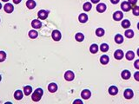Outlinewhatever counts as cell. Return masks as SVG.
Returning <instances> with one entry per match:
<instances>
[{
	"label": "cell",
	"instance_id": "6da1fadb",
	"mask_svg": "<svg viewBox=\"0 0 139 104\" xmlns=\"http://www.w3.org/2000/svg\"><path fill=\"white\" fill-rule=\"evenodd\" d=\"M43 94H44L43 89H37L36 90L34 91V93L32 94V96H31L32 101H34V102L40 101V99H41L42 96H43Z\"/></svg>",
	"mask_w": 139,
	"mask_h": 104
},
{
	"label": "cell",
	"instance_id": "7a4b0ae2",
	"mask_svg": "<svg viewBox=\"0 0 139 104\" xmlns=\"http://www.w3.org/2000/svg\"><path fill=\"white\" fill-rule=\"evenodd\" d=\"M48 14H49V10H39V11H38V17H39L40 19H42V20H45V19H46L47 17H48Z\"/></svg>",
	"mask_w": 139,
	"mask_h": 104
},
{
	"label": "cell",
	"instance_id": "3957f363",
	"mask_svg": "<svg viewBox=\"0 0 139 104\" xmlns=\"http://www.w3.org/2000/svg\"><path fill=\"white\" fill-rule=\"evenodd\" d=\"M74 77H75V75H74L73 72L70 71V70H68V71H66L65 74H64V79H65L66 81H68V82H70V81H72L74 79Z\"/></svg>",
	"mask_w": 139,
	"mask_h": 104
},
{
	"label": "cell",
	"instance_id": "277c9868",
	"mask_svg": "<svg viewBox=\"0 0 139 104\" xmlns=\"http://www.w3.org/2000/svg\"><path fill=\"white\" fill-rule=\"evenodd\" d=\"M51 36H52V38H53V40L54 41H59V40L61 39V33H60V31H52V34H51Z\"/></svg>",
	"mask_w": 139,
	"mask_h": 104
},
{
	"label": "cell",
	"instance_id": "5b68a950",
	"mask_svg": "<svg viewBox=\"0 0 139 104\" xmlns=\"http://www.w3.org/2000/svg\"><path fill=\"white\" fill-rule=\"evenodd\" d=\"M131 5L129 2L124 1V2H123L122 4H121V9H122L124 11H129V10H131Z\"/></svg>",
	"mask_w": 139,
	"mask_h": 104
},
{
	"label": "cell",
	"instance_id": "8992f818",
	"mask_svg": "<svg viewBox=\"0 0 139 104\" xmlns=\"http://www.w3.org/2000/svg\"><path fill=\"white\" fill-rule=\"evenodd\" d=\"M124 96L126 99H131V98L133 97V96H134V93H133L132 89H125V91H124Z\"/></svg>",
	"mask_w": 139,
	"mask_h": 104
},
{
	"label": "cell",
	"instance_id": "52a82bcc",
	"mask_svg": "<svg viewBox=\"0 0 139 104\" xmlns=\"http://www.w3.org/2000/svg\"><path fill=\"white\" fill-rule=\"evenodd\" d=\"M91 91L88 90V89H84V90L82 91V93H81V96H82V98L84 100L89 99V98L91 97Z\"/></svg>",
	"mask_w": 139,
	"mask_h": 104
},
{
	"label": "cell",
	"instance_id": "ba28073f",
	"mask_svg": "<svg viewBox=\"0 0 139 104\" xmlns=\"http://www.w3.org/2000/svg\"><path fill=\"white\" fill-rule=\"evenodd\" d=\"M123 17H124V14L122 11H116L113 14V19L115 21H120L121 19H123Z\"/></svg>",
	"mask_w": 139,
	"mask_h": 104
},
{
	"label": "cell",
	"instance_id": "9c48e42d",
	"mask_svg": "<svg viewBox=\"0 0 139 104\" xmlns=\"http://www.w3.org/2000/svg\"><path fill=\"white\" fill-rule=\"evenodd\" d=\"M31 26H32L34 29H39L42 26V23L40 22L39 20H38V19H34V20L31 22Z\"/></svg>",
	"mask_w": 139,
	"mask_h": 104
},
{
	"label": "cell",
	"instance_id": "30bf717a",
	"mask_svg": "<svg viewBox=\"0 0 139 104\" xmlns=\"http://www.w3.org/2000/svg\"><path fill=\"white\" fill-rule=\"evenodd\" d=\"M114 56H115L116 59L121 60L123 57H124V52H123V50H116L115 53H114Z\"/></svg>",
	"mask_w": 139,
	"mask_h": 104
},
{
	"label": "cell",
	"instance_id": "8fae6325",
	"mask_svg": "<svg viewBox=\"0 0 139 104\" xmlns=\"http://www.w3.org/2000/svg\"><path fill=\"white\" fill-rule=\"evenodd\" d=\"M3 9H4V11L6 13H11L14 10V7L11 3H6L4 5V7H3Z\"/></svg>",
	"mask_w": 139,
	"mask_h": 104
},
{
	"label": "cell",
	"instance_id": "7c38bea8",
	"mask_svg": "<svg viewBox=\"0 0 139 104\" xmlns=\"http://www.w3.org/2000/svg\"><path fill=\"white\" fill-rule=\"evenodd\" d=\"M96 10H97L99 13H103L106 10V5L104 3H98L97 6H96Z\"/></svg>",
	"mask_w": 139,
	"mask_h": 104
},
{
	"label": "cell",
	"instance_id": "4fadbf2b",
	"mask_svg": "<svg viewBox=\"0 0 139 104\" xmlns=\"http://www.w3.org/2000/svg\"><path fill=\"white\" fill-rule=\"evenodd\" d=\"M48 90L50 91V92H51V93L56 92V91L57 90V85L56 83H54V82H51V83L49 84Z\"/></svg>",
	"mask_w": 139,
	"mask_h": 104
},
{
	"label": "cell",
	"instance_id": "5bb4252c",
	"mask_svg": "<svg viewBox=\"0 0 139 104\" xmlns=\"http://www.w3.org/2000/svg\"><path fill=\"white\" fill-rule=\"evenodd\" d=\"M121 76H122L123 79H125V80H127V79L131 78V72L129 71V70H124V71L122 72V74H121Z\"/></svg>",
	"mask_w": 139,
	"mask_h": 104
},
{
	"label": "cell",
	"instance_id": "9a60e30c",
	"mask_svg": "<svg viewBox=\"0 0 139 104\" xmlns=\"http://www.w3.org/2000/svg\"><path fill=\"white\" fill-rule=\"evenodd\" d=\"M78 20H79V22L83 23V24H84V23H86L88 21V16L86 15L85 13L80 14L78 17Z\"/></svg>",
	"mask_w": 139,
	"mask_h": 104
},
{
	"label": "cell",
	"instance_id": "2e32d148",
	"mask_svg": "<svg viewBox=\"0 0 139 104\" xmlns=\"http://www.w3.org/2000/svg\"><path fill=\"white\" fill-rule=\"evenodd\" d=\"M23 96H24V94H23V92L21 90H17L15 91V93H14V98H15L16 100H21L23 98Z\"/></svg>",
	"mask_w": 139,
	"mask_h": 104
},
{
	"label": "cell",
	"instance_id": "e0dca14e",
	"mask_svg": "<svg viewBox=\"0 0 139 104\" xmlns=\"http://www.w3.org/2000/svg\"><path fill=\"white\" fill-rule=\"evenodd\" d=\"M37 3L35 1H33V0H28L27 2H26V6H27L28 9H34L35 7H36Z\"/></svg>",
	"mask_w": 139,
	"mask_h": 104
},
{
	"label": "cell",
	"instance_id": "ac0fdd59",
	"mask_svg": "<svg viewBox=\"0 0 139 104\" xmlns=\"http://www.w3.org/2000/svg\"><path fill=\"white\" fill-rule=\"evenodd\" d=\"M109 93H110V95H111V96H116V95L118 93V89H117L116 86H111V87H110V89H109Z\"/></svg>",
	"mask_w": 139,
	"mask_h": 104
},
{
	"label": "cell",
	"instance_id": "d6986e66",
	"mask_svg": "<svg viewBox=\"0 0 139 104\" xmlns=\"http://www.w3.org/2000/svg\"><path fill=\"white\" fill-rule=\"evenodd\" d=\"M109 61H110V58H109V56H106V55H103V56H102L101 58H100V62H101V63L103 65L107 64V63H109Z\"/></svg>",
	"mask_w": 139,
	"mask_h": 104
},
{
	"label": "cell",
	"instance_id": "ffe728a7",
	"mask_svg": "<svg viewBox=\"0 0 139 104\" xmlns=\"http://www.w3.org/2000/svg\"><path fill=\"white\" fill-rule=\"evenodd\" d=\"M115 42L117 43H118V44L122 43L123 42H124V36H123L121 34H117L115 36Z\"/></svg>",
	"mask_w": 139,
	"mask_h": 104
},
{
	"label": "cell",
	"instance_id": "44dd1931",
	"mask_svg": "<svg viewBox=\"0 0 139 104\" xmlns=\"http://www.w3.org/2000/svg\"><path fill=\"white\" fill-rule=\"evenodd\" d=\"M126 59L129 60V61H131V60L134 59L135 57V54L133 51H131V50H130V51H128L127 53H126Z\"/></svg>",
	"mask_w": 139,
	"mask_h": 104
},
{
	"label": "cell",
	"instance_id": "7402d4cb",
	"mask_svg": "<svg viewBox=\"0 0 139 104\" xmlns=\"http://www.w3.org/2000/svg\"><path fill=\"white\" fill-rule=\"evenodd\" d=\"M91 8H92V4L91 3H89V2H86L84 4V6H83V9H84V11H90L91 10Z\"/></svg>",
	"mask_w": 139,
	"mask_h": 104
},
{
	"label": "cell",
	"instance_id": "603a6c76",
	"mask_svg": "<svg viewBox=\"0 0 139 104\" xmlns=\"http://www.w3.org/2000/svg\"><path fill=\"white\" fill-rule=\"evenodd\" d=\"M31 92H32V88H31V86H25V87L24 88V93L25 96L31 95Z\"/></svg>",
	"mask_w": 139,
	"mask_h": 104
},
{
	"label": "cell",
	"instance_id": "cb8c5ba5",
	"mask_svg": "<svg viewBox=\"0 0 139 104\" xmlns=\"http://www.w3.org/2000/svg\"><path fill=\"white\" fill-rule=\"evenodd\" d=\"M124 35L127 38H132L134 36V31L132 30H127V31L124 32Z\"/></svg>",
	"mask_w": 139,
	"mask_h": 104
},
{
	"label": "cell",
	"instance_id": "d4e9b609",
	"mask_svg": "<svg viewBox=\"0 0 139 104\" xmlns=\"http://www.w3.org/2000/svg\"><path fill=\"white\" fill-rule=\"evenodd\" d=\"M122 27L124 28V29H128V28H130V26H131V22H130L128 19H124V20H123L122 22Z\"/></svg>",
	"mask_w": 139,
	"mask_h": 104
},
{
	"label": "cell",
	"instance_id": "484cf974",
	"mask_svg": "<svg viewBox=\"0 0 139 104\" xmlns=\"http://www.w3.org/2000/svg\"><path fill=\"white\" fill-rule=\"evenodd\" d=\"M38 36V31H34V30H32V31H29V36L31 38H32V39H35V38H37Z\"/></svg>",
	"mask_w": 139,
	"mask_h": 104
},
{
	"label": "cell",
	"instance_id": "4316f807",
	"mask_svg": "<svg viewBox=\"0 0 139 104\" xmlns=\"http://www.w3.org/2000/svg\"><path fill=\"white\" fill-rule=\"evenodd\" d=\"M75 38L77 42H83L84 39V34H82V33H77L75 36Z\"/></svg>",
	"mask_w": 139,
	"mask_h": 104
},
{
	"label": "cell",
	"instance_id": "83f0119b",
	"mask_svg": "<svg viewBox=\"0 0 139 104\" xmlns=\"http://www.w3.org/2000/svg\"><path fill=\"white\" fill-rule=\"evenodd\" d=\"M90 51L92 53V54H96V53L98 51V46L96 44V43L92 44L91 46V48H90Z\"/></svg>",
	"mask_w": 139,
	"mask_h": 104
},
{
	"label": "cell",
	"instance_id": "f1b7e54d",
	"mask_svg": "<svg viewBox=\"0 0 139 104\" xmlns=\"http://www.w3.org/2000/svg\"><path fill=\"white\" fill-rule=\"evenodd\" d=\"M96 35L97 36H99V37L103 36V35H104V30L102 29V28H98V29H96Z\"/></svg>",
	"mask_w": 139,
	"mask_h": 104
},
{
	"label": "cell",
	"instance_id": "f546056e",
	"mask_svg": "<svg viewBox=\"0 0 139 104\" xmlns=\"http://www.w3.org/2000/svg\"><path fill=\"white\" fill-rule=\"evenodd\" d=\"M100 50L102 52H106L109 50V45L107 43H102L101 46H100Z\"/></svg>",
	"mask_w": 139,
	"mask_h": 104
},
{
	"label": "cell",
	"instance_id": "4dcf8cb0",
	"mask_svg": "<svg viewBox=\"0 0 139 104\" xmlns=\"http://www.w3.org/2000/svg\"><path fill=\"white\" fill-rule=\"evenodd\" d=\"M6 58V53L4 51H0V63L3 62Z\"/></svg>",
	"mask_w": 139,
	"mask_h": 104
},
{
	"label": "cell",
	"instance_id": "1f68e13d",
	"mask_svg": "<svg viewBox=\"0 0 139 104\" xmlns=\"http://www.w3.org/2000/svg\"><path fill=\"white\" fill-rule=\"evenodd\" d=\"M132 12L135 16H139V6H135L132 10Z\"/></svg>",
	"mask_w": 139,
	"mask_h": 104
},
{
	"label": "cell",
	"instance_id": "d6a6232c",
	"mask_svg": "<svg viewBox=\"0 0 139 104\" xmlns=\"http://www.w3.org/2000/svg\"><path fill=\"white\" fill-rule=\"evenodd\" d=\"M134 78L136 81H138V82H139V71L136 72V73L134 74Z\"/></svg>",
	"mask_w": 139,
	"mask_h": 104
},
{
	"label": "cell",
	"instance_id": "836d02e7",
	"mask_svg": "<svg viewBox=\"0 0 139 104\" xmlns=\"http://www.w3.org/2000/svg\"><path fill=\"white\" fill-rule=\"evenodd\" d=\"M134 66H135V68H136L137 69H139V60H137V61L135 62Z\"/></svg>",
	"mask_w": 139,
	"mask_h": 104
},
{
	"label": "cell",
	"instance_id": "e575fe53",
	"mask_svg": "<svg viewBox=\"0 0 139 104\" xmlns=\"http://www.w3.org/2000/svg\"><path fill=\"white\" fill-rule=\"evenodd\" d=\"M128 2H129L131 4H136L137 3V2H138V0H128Z\"/></svg>",
	"mask_w": 139,
	"mask_h": 104
},
{
	"label": "cell",
	"instance_id": "d590c367",
	"mask_svg": "<svg viewBox=\"0 0 139 104\" xmlns=\"http://www.w3.org/2000/svg\"><path fill=\"white\" fill-rule=\"evenodd\" d=\"M77 103H78V104H82V103H83V102L81 101V100H76V101L73 103V104H77Z\"/></svg>",
	"mask_w": 139,
	"mask_h": 104
},
{
	"label": "cell",
	"instance_id": "8d00e7d4",
	"mask_svg": "<svg viewBox=\"0 0 139 104\" xmlns=\"http://www.w3.org/2000/svg\"><path fill=\"white\" fill-rule=\"evenodd\" d=\"M110 2H111L113 4H117V3L119 2V0H110Z\"/></svg>",
	"mask_w": 139,
	"mask_h": 104
},
{
	"label": "cell",
	"instance_id": "74e56055",
	"mask_svg": "<svg viewBox=\"0 0 139 104\" xmlns=\"http://www.w3.org/2000/svg\"><path fill=\"white\" fill-rule=\"evenodd\" d=\"M21 1H22V0H13V3H16V4H18Z\"/></svg>",
	"mask_w": 139,
	"mask_h": 104
},
{
	"label": "cell",
	"instance_id": "f35d334b",
	"mask_svg": "<svg viewBox=\"0 0 139 104\" xmlns=\"http://www.w3.org/2000/svg\"><path fill=\"white\" fill-rule=\"evenodd\" d=\"M99 1H100V0H91V2H92L93 3H97Z\"/></svg>",
	"mask_w": 139,
	"mask_h": 104
},
{
	"label": "cell",
	"instance_id": "ab89813d",
	"mask_svg": "<svg viewBox=\"0 0 139 104\" xmlns=\"http://www.w3.org/2000/svg\"><path fill=\"white\" fill-rule=\"evenodd\" d=\"M2 1H3V2H8L9 0H2Z\"/></svg>",
	"mask_w": 139,
	"mask_h": 104
},
{
	"label": "cell",
	"instance_id": "60d3db41",
	"mask_svg": "<svg viewBox=\"0 0 139 104\" xmlns=\"http://www.w3.org/2000/svg\"><path fill=\"white\" fill-rule=\"evenodd\" d=\"M138 56H139V49H138Z\"/></svg>",
	"mask_w": 139,
	"mask_h": 104
},
{
	"label": "cell",
	"instance_id": "b9f144b4",
	"mask_svg": "<svg viewBox=\"0 0 139 104\" xmlns=\"http://www.w3.org/2000/svg\"><path fill=\"white\" fill-rule=\"evenodd\" d=\"M138 29L139 30V23H138Z\"/></svg>",
	"mask_w": 139,
	"mask_h": 104
},
{
	"label": "cell",
	"instance_id": "7bdbcfd3",
	"mask_svg": "<svg viewBox=\"0 0 139 104\" xmlns=\"http://www.w3.org/2000/svg\"><path fill=\"white\" fill-rule=\"evenodd\" d=\"M1 8H2V4L0 3V9H1Z\"/></svg>",
	"mask_w": 139,
	"mask_h": 104
},
{
	"label": "cell",
	"instance_id": "ee69618b",
	"mask_svg": "<svg viewBox=\"0 0 139 104\" xmlns=\"http://www.w3.org/2000/svg\"><path fill=\"white\" fill-rule=\"evenodd\" d=\"M1 79H2V77H1V75H0V82H1Z\"/></svg>",
	"mask_w": 139,
	"mask_h": 104
}]
</instances>
